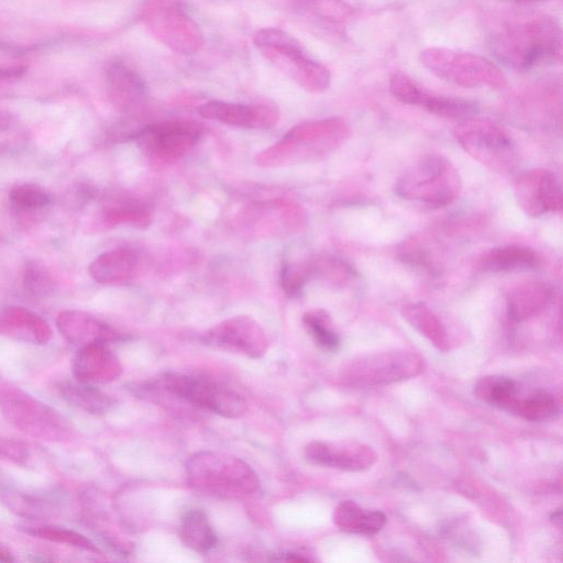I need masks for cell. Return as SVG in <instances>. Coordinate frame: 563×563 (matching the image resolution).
Masks as SVG:
<instances>
[{"label":"cell","instance_id":"6da1fadb","mask_svg":"<svg viewBox=\"0 0 563 563\" xmlns=\"http://www.w3.org/2000/svg\"><path fill=\"white\" fill-rule=\"evenodd\" d=\"M490 45L504 64L528 70L561 60L562 30L553 16L540 15L508 26Z\"/></svg>","mask_w":563,"mask_h":563},{"label":"cell","instance_id":"7a4b0ae2","mask_svg":"<svg viewBox=\"0 0 563 563\" xmlns=\"http://www.w3.org/2000/svg\"><path fill=\"white\" fill-rule=\"evenodd\" d=\"M346 131L339 118L306 121L292 126L272 146L260 152L255 163L263 168L301 164L331 152Z\"/></svg>","mask_w":563,"mask_h":563},{"label":"cell","instance_id":"3957f363","mask_svg":"<svg viewBox=\"0 0 563 563\" xmlns=\"http://www.w3.org/2000/svg\"><path fill=\"white\" fill-rule=\"evenodd\" d=\"M253 43L266 59L302 89L320 93L330 87L329 68L311 58L302 44L289 33L276 27L261 29L254 34Z\"/></svg>","mask_w":563,"mask_h":563},{"label":"cell","instance_id":"277c9868","mask_svg":"<svg viewBox=\"0 0 563 563\" xmlns=\"http://www.w3.org/2000/svg\"><path fill=\"white\" fill-rule=\"evenodd\" d=\"M461 191V178L451 162L440 154H428L408 168L395 185V192L432 207H445Z\"/></svg>","mask_w":563,"mask_h":563},{"label":"cell","instance_id":"5b68a950","mask_svg":"<svg viewBox=\"0 0 563 563\" xmlns=\"http://www.w3.org/2000/svg\"><path fill=\"white\" fill-rule=\"evenodd\" d=\"M188 482L197 489L219 494H252L260 481L253 468L235 456L202 451L186 464Z\"/></svg>","mask_w":563,"mask_h":563},{"label":"cell","instance_id":"8992f818","mask_svg":"<svg viewBox=\"0 0 563 563\" xmlns=\"http://www.w3.org/2000/svg\"><path fill=\"white\" fill-rule=\"evenodd\" d=\"M141 19L156 41L176 53L192 55L203 47L202 31L176 0H148Z\"/></svg>","mask_w":563,"mask_h":563},{"label":"cell","instance_id":"52a82bcc","mask_svg":"<svg viewBox=\"0 0 563 563\" xmlns=\"http://www.w3.org/2000/svg\"><path fill=\"white\" fill-rule=\"evenodd\" d=\"M421 64L432 74L465 88L504 87L506 77L489 59L442 47H429L420 53Z\"/></svg>","mask_w":563,"mask_h":563},{"label":"cell","instance_id":"ba28073f","mask_svg":"<svg viewBox=\"0 0 563 563\" xmlns=\"http://www.w3.org/2000/svg\"><path fill=\"white\" fill-rule=\"evenodd\" d=\"M423 366V358L413 352H382L351 360L341 376L356 387L387 385L417 376Z\"/></svg>","mask_w":563,"mask_h":563},{"label":"cell","instance_id":"9c48e42d","mask_svg":"<svg viewBox=\"0 0 563 563\" xmlns=\"http://www.w3.org/2000/svg\"><path fill=\"white\" fill-rule=\"evenodd\" d=\"M158 384L168 394L225 418H239L247 409L242 396L208 378L165 373Z\"/></svg>","mask_w":563,"mask_h":563},{"label":"cell","instance_id":"30bf717a","mask_svg":"<svg viewBox=\"0 0 563 563\" xmlns=\"http://www.w3.org/2000/svg\"><path fill=\"white\" fill-rule=\"evenodd\" d=\"M0 408L11 423L34 437L59 441L69 433L67 421L57 411L20 388H2Z\"/></svg>","mask_w":563,"mask_h":563},{"label":"cell","instance_id":"8fae6325","mask_svg":"<svg viewBox=\"0 0 563 563\" xmlns=\"http://www.w3.org/2000/svg\"><path fill=\"white\" fill-rule=\"evenodd\" d=\"M202 135L194 121H166L139 129L133 140L144 155L163 162L176 161L190 152Z\"/></svg>","mask_w":563,"mask_h":563},{"label":"cell","instance_id":"7c38bea8","mask_svg":"<svg viewBox=\"0 0 563 563\" xmlns=\"http://www.w3.org/2000/svg\"><path fill=\"white\" fill-rule=\"evenodd\" d=\"M454 135L461 146L477 161L496 168L506 165L512 153V142L498 124L468 118L456 125Z\"/></svg>","mask_w":563,"mask_h":563},{"label":"cell","instance_id":"4fadbf2b","mask_svg":"<svg viewBox=\"0 0 563 563\" xmlns=\"http://www.w3.org/2000/svg\"><path fill=\"white\" fill-rule=\"evenodd\" d=\"M202 341L213 349L251 358L262 357L268 346L263 328L247 316H235L217 323L202 335Z\"/></svg>","mask_w":563,"mask_h":563},{"label":"cell","instance_id":"5bb4252c","mask_svg":"<svg viewBox=\"0 0 563 563\" xmlns=\"http://www.w3.org/2000/svg\"><path fill=\"white\" fill-rule=\"evenodd\" d=\"M515 197L520 209L530 217L559 212L563 207L559 176L543 168L523 173L515 184Z\"/></svg>","mask_w":563,"mask_h":563},{"label":"cell","instance_id":"9a60e30c","mask_svg":"<svg viewBox=\"0 0 563 563\" xmlns=\"http://www.w3.org/2000/svg\"><path fill=\"white\" fill-rule=\"evenodd\" d=\"M198 113L208 120L251 130H267L279 120L278 109L272 104H244L210 100L199 106Z\"/></svg>","mask_w":563,"mask_h":563},{"label":"cell","instance_id":"2e32d148","mask_svg":"<svg viewBox=\"0 0 563 563\" xmlns=\"http://www.w3.org/2000/svg\"><path fill=\"white\" fill-rule=\"evenodd\" d=\"M305 459L314 465L361 472L376 462L377 454L371 446L357 442L313 441L305 448Z\"/></svg>","mask_w":563,"mask_h":563},{"label":"cell","instance_id":"e0dca14e","mask_svg":"<svg viewBox=\"0 0 563 563\" xmlns=\"http://www.w3.org/2000/svg\"><path fill=\"white\" fill-rule=\"evenodd\" d=\"M106 91L112 106L128 114L139 111L147 97L143 78L122 60H114L107 67Z\"/></svg>","mask_w":563,"mask_h":563},{"label":"cell","instance_id":"ac0fdd59","mask_svg":"<svg viewBox=\"0 0 563 563\" xmlns=\"http://www.w3.org/2000/svg\"><path fill=\"white\" fill-rule=\"evenodd\" d=\"M73 373L81 383H108L120 375L121 365L107 342H93L79 349L73 362Z\"/></svg>","mask_w":563,"mask_h":563},{"label":"cell","instance_id":"d6986e66","mask_svg":"<svg viewBox=\"0 0 563 563\" xmlns=\"http://www.w3.org/2000/svg\"><path fill=\"white\" fill-rule=\"evenodd\" d=\"M56 325L60 334L73 345L85 346L93 342H108L119 334L91 314L66 310L58 313Z\"/></svg>","mask_w":563,"mask_h":563},{"label":"cell","instance_id":"ffe728a7","mask_svg":"<svg viewBox=\"0 0 563 563\" xmlns=\"http://www.w3.org/2000/svg\"><path fill=\"white\" fill-rule=\"evenodd\" d=\"M0 334L33 344H45L52 331L48 323L35 312L9 306L0 310Z\"/></svg>","mask_w":563,"mask_h":563},{"label":"cell","instance_id":"44dd1931","mask_svg":"<svg viewBox=\"0 0 563 563\" xmlns=\"http://www.w3.org/2000/svg\"><path fill=\"white\" fill-rule=\"evenodd\" d=\"M137 255L128 247L109 250L96 257L88 267L91 278L102 285L131 279L137 269Z\"/></svg>","mask_w":563,"mask_h":563},{"label":"cell","instance_id":"7402d4cb","mask_svg":"<svg viewBox=\"0 0 563 563\" xmlns=\"http://www.w3.org/2000/svg\"><path fill=\"white\" fill-rule=\"evenodd\" d=\"M332 519L334 525L350 533L373 536L386 523V516L379 510H365L353 500H344L336 505Z\"/></svg>","mask_w":563,"mask_h":563},{"label":"cell","instance_id":"603a6c76","mask_svg":"<svg viewBox=\"0 0 563 563\" xmlns=\"http://www.w3.org/2000/svg\"><path fill=\"white\" fill-rule=\"evenodd\" d=\"M551 296L550 289L542 283L519 285L507 297V314L515 322L525 321L544 310Z\"/></svg>","mask_w":563,"mask_h":563},{"label":"cell","instance_id":"cb8c5ba5","mask_svg":"<svg viewBox=\"0 0 563 563\" xmlns=\"http://www.w3.org/2000/svg\"><path fill=\"white\" fill-rule=\"evenodd\" d=\"M537 264L536 253L521 245L494 247L484 253L478 261L479 268L486 273L527 271Z\"/></svg>","mask_w":563,"mask_h":563},{"label":"cell","instance_id":"d4e9b609","mask_svg":"<svg viewBox=\"0 0 563 563\" xmlns=\"http://www.w3.org/2000/svg\"><path fill=\"white\" fill-rule=\"evenodd\" d=\"M58 394L68 405L92 415H104L115 405V400L91 384L81 382H60Z\"/></svg>","mask_w":563,"mask_h":563},{"label":"cell","instance_id":"484cf974","mask_svg":"<svg viewBox=\"0 0 563 563\" xmlns=\"http://www.w3.org/2000/svg\"><path fill=\"white\" fill-rule=\"evenodd\" d=\"M401 314L418 332L424 335L438 350L446 352L450 342L439 318L422 302H410L401 308Z\"/></svg>","mask_w":563,"mask_h":563},{"label":"cell","instance_id":"4316f807","mask_svg":"<svg viewBox=\"0 0 563 563\" xmlns=\"http://www.w3.org/2000/svg\"><path fill=\"white\" fill-rule=\"evenodd\" d=\"M180 539L189 549L205 553L217 544V536L202 510L187 511L180 522Z\"/></svg>","mask_w":563,"mask_h":563},{"label":"cell","instance_id":"83f0119b","mask_svg":"<svg viewBox=\"0 0 563 563\" xmlns=\"http://www.w3.org/2000/svg\"><path fill=\"white\" fill-rule=\"evenodd\" d=\"M508 412L531 422H551L559 418L560 407L552 395L537 390L525 398L517 395Z\"/></svg>","mask_w":563,"mask_h":563},{"label":"cell","instance_id":"f1b7e54d","mask_svg":"<svg viewBox=\"0 0 563 563\" xmlns=\"http://www.w3.org/2000/svg\"><path fill=\"white\" fill-rule=\"evenodd\" d=\"M474 394L482 401L508 412L518 395V387L508 377L488 375L476 383Z\"/></svg>","mask_w":563,"mask_h":563},{"label":"cell","instance_id":"f546056e","mask_svg":"<svg viewBox=\"0 0 563 563\" xmlns=\"http://www.w3.org/2000/svg\"><path fill=\"white\" fill-rule=\"evenodd\" d=\"M419 107L435 115L461 121L472 118L478 112L476 103L472 101L434 95L427 90L422 95Z\"/></svg>","mask_w":563,"mask_h":563},{"label":"cell","instance_id":"4dcf8cb0","mask_svg":"<svg viewBox=\"0 0 563 563\" xmlns=\"http://www.w3.org/2000/svg\"><path fill=\"white\" fill-rule=\"evenodd\" d=\"M3 500L12 511L27 519L41 520L48 518L56 511L55 499L47 497L43 498L8 490L3 494Z\"/></svg>","mask_w":563,"mask_h":563},{"label":"cell","instance_id":"1f68e13d","mask_svg":"<svg viewBox=\"0 0 563 563\" xmlns=\"http://www.w3.org/2000/svg\"><path fill=\"white\" fill-rule=\"evenodd\" d=\"M25 533L51 542L66 544L88 552L100 553V550L84 534L56 526H32L23 529Z\"/></svg>","mask_w":563,"mask_h":563},{"label":"cell","instance_id":"d6a6232c","mask_svg":"<svg viewBox=\"0 0 563 563\" xmlns=\"http://www.w3.org/2000/svg\"><path fill=\"white\" fill-rule=\"evenodd\" d=\"M302 323L319 349L334 352L340 345L339 335L331 327L329 314L323 310L308 311L302 316Z\"/></svg>","mask_w":563,"mask_h":563},{"label":"cell","instance_id":"836d02e7","mask_svg":"<svg viewBox=\"0 0 563 563\" xmlns=\"http://www.w3.org/2000/svg\"><path fill=\"white\" fill-rule=\"evenodd\" d=\"M316 273L317 268L313 262H290L285 260L280 268V286L288 297H297Z\"/></svg>","mask_w":563,"mask_h":563},{"label":"cell","instance_id":"e575fe53","mask_svg":"<svg viewBox=\"0 0 563 563\" xmlns=\"http://www.w3.org/2000/svg\"><path fill=\"white\" fill-rule=\"evenodd\" d=\"M9 199L19 211H34L47 207L52 202V196L43 187L25 183L14 186Z\"/></svg>","mask_w":563,"mask_h":563},{"label":"cell","instance_id":"d590c367","mask_svg":"<svg viewBox=\"0 0 563 563\" xmlns=\"http://www.w3.org/2000/svg\"><path fill=\"white\" fill-rule=\"evenodd\" d=\"M401 261L412 267L434 272L440 264L437 250L421 241L412 240L402 244L399 250Z\"/></svg>","mask_w":563,"mask_h":563},{"label":"cell","instance_id":"8d00e7d4","mask_svg":"<svg viewBox=\"0 0 563 563\" xmlns=\"http://www.w3.org/2000/svg\"><path fill=\"white\" fill-rule=\"evenodd\" d=\"M23 282L25 289L36 297L48 295L53 290V279L43 265L29 262L24 268Z\"/></svg>","mask_w":563,"mask_h":563},{"label":"cell","instance_id":"74e56055","mask_svg":"<svg viewBox=\"0 0 563 563\" xmlns=\"http://www.w3.org/2000/svg\"><path fill=\"white\" fill-rule=\"evenodd\" d=\"M109 224H131L144 229L151 223V214L147 209L140 206H120L110 209L106 214Z\"/></svg>","mask_w":563,"mask_h":563},{"label":"cell","instance_id":"f35d334b","mask_svg":"<svg viewBox=\"0 0 563 563\" xmlns=\"http://www.w3.org/2000/svg\"><path fill=\"white\" fill-rule=\"evenodd\" d=\"M25 71L24 65H0V84L18 80Z\"/></svg>","mask_w":563,"mask_h":563},{"label":"cell","instance_id":"ab89813d","mask_svg":"<svg viewBox=\"0 0 563 563\" xmlns=\"http://www.w3.org/2000/svg\"><path fill=\"white\" fill-rule=\"evenodd\" d=\"M14 559L10 551H8L5 548L0 547V562H13Z\"/></svg>","mask_w":563,"mask_h":563},{"label":"cell","instance_id":"60d3db41","mask_svg":"<svg viewBox=\"0 0 563 563\" xmlns=\"http://www.w3.org/2000/svg\"><path fill=\"white\" fill-rule=\"evenodd\" d=\"M550 519L551 521L554 523V525H558V526H561V522H562V510L561 508L554 510L551 515H550Z\"/></svg>","mask_w":563,"mask_h":563},{"label":"cell","instance_id":"b9f144b4","mask_svg":"<svg viewBox=\"0 0 563 563\" xmlns=\"http://www.w3.org/2000/svg\"><path fill=\"white\" fill-rule=\"evenodd\" d=\"M8 124H9L8 118L0 113V130L7 129Z\"/></svg>","mask_w":563,"mask_h":563},{"label":"cell","instance_id":"7bdbcfd3","mask_svg":"<svg viewBox=\"0 0 563 563\" xmlns=\"http://www.w3.org/2000/svg\"><path fill=\"white\" fill-rule=\"evenodd\" d=\"M503 1L511 2V3H529V2H540V1H548V0H503Z\"/></svg>","mask_w":563,"mask_h":563}]
</instances>
